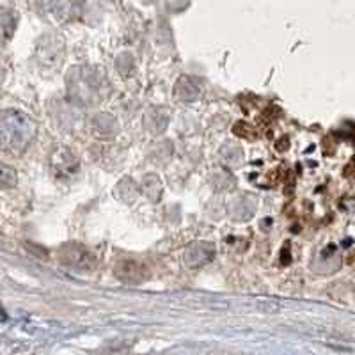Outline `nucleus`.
<instances>
[{"label": "nucleus", "instance_id": "obj_6", "mask_svg": "<svg viewBox=\"0 0 355 355\" xmlns=\"http://www.w3.org/2000/svg\"><path fill=\"white\" fill-rule=\"evenodd\" d=\"M215 256L214 243L208 242H196L187 249L185 263L190 268H199V266L210 263Z\"/></svg>", "mask_w": 355, "mask_h": 355}, {"label": "nucleus", "instance_id": "obj_9", "mask_svg": "<svg viewBox=\"0 0 355 355\" xmlns=\"http://www.w3.org/2000/svg\"><path fill=\"white\" fill-rule=\"evenodd\" d=\"M239 137L242 139H247V141H254L256 137H258V132H256V128H252L250 125H247V123L240 121L234 125V130H233Z\"/></svg>", "mask_w": 355, "mask_h": 355}, {"label": "nucleus", "instance_id": "obj_10", "mask_svg": "<svg viewBox=\"0 0 355 355\" xmlns=\"http://www.w3.org/2000/svg\"><path fill=\"white\" fill-rule=\"evenodd\" d=\"M11 31H12L11 15H8V12H4L2 9H0V41L6 40V37L11 34Z\"/></svg>", "mask_w": 355, "mask_h": 355}, {"label": "nucleus", "instance_id": "obj_1", "mask_svg": "<svg viewBox=\"0 0 355 355\" xmlns=\"http://www.w3.org/2000/svg\"><path fill=\"white\" fill-rule=\"evenodd\" d=\"M36 135V123L20 110H0V151L8 155L24 153Z\"/></svg>", "mask_w": 355, "mask_h": 355}, {"label": "nucleus", "instance_id": "obj_12", "mask_svg": "<svg viewBox=\"0 0 355 355\" xmlns=\"http://www.w3.org/2000/svg\"><path fill=\"white\" fill-rule=\"evenodd\" d=\"M2 78H4V69L0 66V84H2Z\"/></svg>", "mask_w": 355, "mask_h": 355}, {"label": "nucleus", "instance_id": "obj_7", "mask_svg": "<svg viewBox=\"0 0 355 355\" xmlns=\"http://www.w3.org/2000/svg\"><path fill=\"white\" fill-rule=\"evenodd\" d=\"M176 96L182 101H194L199 96V87L192 82V78L182 77L178 80Z\"/></svg>", "mask_w": 355, "mask_h": 355}, {"label": "nucleus", "instance_id": "obj_3", "mask_svg": "<svg viewBox=\"0 0 355 355\" xmlns=\"http://www.w3.org/2000/svg\"><path fill=\"white\" fill-rule=\"evenodd\" d=\"M36 57L41 68L53 71L64 61V43L61 37L44 36L37 46Z\"/></svg>", "mask_w": 355, "mask_h": 355}, {"label": "nucleus", "instance_id": "obj_11", "mask_svg": "<svg viewBox=\"0 0 355 355\" xmlns=\"http://www.w3.org/2000/svg\"><path fill=\"white\" fill-rule=\"evenodd\" d=\"M107 355H125V350H119V348H116V350L109 352V354H107Z\"/></svg>", "mask_w": 355, "mask_h": 355}, {"label": "nucleus", "instance_id": "obj_4", "mask_svg": "<svg viewBox=\"0 0 355 355\" xmlns=\"http://www.w3.org/2000/svg\"><path fill=\"white\" fill-rule=\"evenodd\" d=\"M114 274L119 281L128 284H141L148 277V268L137 259H123L116 265Z\"/></svg>", "mask_w": 355, "mask_h": 355}, {"label": "nucleus", "instance_id": "obj_5", "mask_svg": "<svg viewBox=\"0 0 355 355\" xmlns=\"http://www.w3.org/2000/svg\"><path fill=\"white\" fill-rule=\"evenodd\" d=\"M50 166H52V171L55 173V176L69 178L73 174H77L78 160L68 148H59V150H55L52 153Z\"/></svg>", "mask_w": 355, "mask_h": 355}, {"label": "nucleus", "instance_id": "obj_2", "mask_svg": "<svg viewBox=\"0 0 355 355\" xmlns=\"http://www.w3.org/2000/svg\"><path fill=\"white\" fill-rule=\"evenodd\" d=\"M59 261L75 270H93L96 265L94 254L85 245L77 242H68L59 249Z\"/></svg>", "mask_w": 355, "mask_h": 355}, {"label": "nucleus", "instance_id": "obj_8", "mask_svg": "<svg viewBox=\"0 0 355 355\" xmlns=\"http://www.w3.org/2000/svg\"><path fill=\"white\" fill-rule=\"evenodd\" d=\"M17 171L8 166V164H4V162H0V189H12L17 185Z\"/></svg>", "mask_w": 355, "mask_h": 355}]
</instances>
